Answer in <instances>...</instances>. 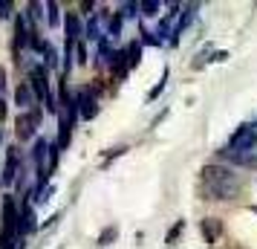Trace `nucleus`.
Listing matches in <instances>:
<instances>
[{"instance_id": "obj_12", "label": "nucleus", "mask_w": 257, "mask_h": 249, "mask_svg": "<svg viewBox=\"0 0 257 249\" xmlns=\"http://www.w3.org/2000/svg\"><path fill=\"white\" fill-rule=\"evenodd\" d=\"M116 226H107L104 232H101V237H98V243H101V246H110V240H116Z\"/></svg>"}, {"instance_id": "obj_4", "label": "nucleus", "mask_w": 257, "mask_h": 249, "mask_svg": "<svg viewBox=\"0 0 257 249\" xmlns=\"http://www.w3.org/2000/svg\"><path fill=\"white\" fill-rule=\"evenodd\" d=\"M35 125H38V110L21 113V116H18V136H21V139H32V136H35Z\"/></svg>"}, {"instance_id": "obj_20", "label": "nucleus", "mask_w": 257, "mask_h": 249, "mask_svg": "<svg viewBox=\"0 0 257 249\" xmlns=\"http://www.w3.org/2000/svg\"><path fill=\"white\" fill-rule=\"evenodd\" d=\"M3 119H6V105L0 102V122H3Z\"/></svg>"}, {"instance_id": "obj_2", "label": "nucleus", "mask_w": 257, "mask_h": 249, "mask_svg": "<svg viewBox=\"0 0 257 249\" xmlns=\"http://www.w3.org/2000/svg\"><path fill=\"white\" fill-rule=\"evenodd\" d=\"M254 148H257V128L254 125H243V128L234 131V136L228 139L222 154H254Z\"/></svg>"}, {"instance_id": "obj_10", "label": "nucleus", "mask_w": 257, "mask_h": 249, "mask_svg": "<svg viewBox=\"0 0 257 249\" xmlns=\"http://www.w3.org/2000/svg\"><path fill=\"white\" fill-rule=\"evenodd\" d=\"M64 24H67V38H72V41H78V38H81V24H78L75 12H67Z\"/></svg>"}, {"instance_id": "obj_11", "label": "nucleus", "mask_w": 257, "mask_h": 249, "mask_svg": "<svg viewBox=\"0 0 257 249\" xmlns=\"http://www.w3.org/2000/svg\"><path fill=\"white\" fill-rule=\"evenodd\" d=\"M124 55H127V67H136V64H139V55H142V47L136 44V41H133V44L127 47V52H124Z\"/></svg>"}, {"instance_id": "obj_14", "label": "nucleus", "mask_w": 257, "mask_h": 249, "mask_svg": "<svg viewBox=\"0 0 257 249\" xmlns=\"http://www.w3.org/2000/svg\"><path fill=\"white\" fill-rule=\"evenodd\" d=\"M47 12H49V26H55L61 21V15H58V6L55 3H47Z\"/></svg>"}, {"instance_id": "obj_19", "label": "nucleus", "mask_w": 257, "mask_h": 249, "mask_svg": "<svg viewBox=\"0 0 257 249\" xmlns=\"http://www.w3.org/2000/svg\"><path fill=\"white\" fill-rule=\"evenodd\" d=\"M3 87H6V70L0 67V90H3Z\"/></svg>"}, {"instance_id": "obj_1", "label": "nucleus", "mask_w": 257, "mask_h": 249, "mask_svg": "<svg viewBox=\"0 0 257 249\" xmlns=\"http://www.w3.org/2000/svg\"><path fill=\"white\" fill-rule=\"evenodd\" d=\"M202 183L214 200H234L240 194V180L234 171L222 165H205L202 168Z\"/></svg>"}, {"instance_id": "obj_7", "label": "nucleus", "mask_w": 257, "mask_h": 249, "mask_svg": "<svg viewBox=\"0 0 257 249\" xmlns=\"http://www.w3.org/2000/svg\"><path fill=\"white\" fill-rule=\"evenodd\" d=\"M15 99H18V107H21L24 113L35 110V107H32V87H29V84H21V87L15 90Z\"/></svg>"}, {"instance_id": "obj_9", "label": "nucleus", "mask_w": 257, "mask_h": 249, "mask_svg": "<svg viewBox=\"0 0 257 249\" xmlns=\"http://www.w3.org/2000/svg\"><path fill=\"white\" fill-rule=\"evenodd\" d=\"M220 220L217 217H205L202 220V235H205V240H217V235H220Z\"/></svg>"}, {"instance_id": "obj_16", "label": "nucleus", "mask_w": 257, "mask_h": 249, "mask_svg": "<svg viewBox=\"0 0 257 249\" xmlns=\"http://www.w3.org/2000/svg\"><path fill=\"white\" fill-rule=\"evenodd\" d=\"M142 9H145V15H159L156 9H162V6H159L156 0H148V3H142Z\"/></svg>"}, {"instance_id": "obj_6", "label": "nucleus", "mask_w": 257, "mask_h": 249, "mask_svg": "<svg viewBox=\"0 0 257 249\" xmlns=\"http://www.w3.org/2000/svg\"><path fill=\"white\" fill-rule=\"evenodd\" d=\"M78 113H81V119H95V113H98V105H95V99L90 93H81L78 99Z\"/></svg>"}, {"instance_id": "obj_3", "label": "nucleus", "mask_w": 257, "mask_h": 249, "mask_svg": "<svg viewBox=\"0 0 257 249\" xmlns=\"http://www.w3.org/2000/svg\"><path fill=\"white\" fill-rule=\"evenodd\" d=\"M32 90H35L41 99H44V105L52 110L55 107V99H52V93H49V75H47V67H41V64H35L32 67Z\"/></svg>"}, {"instance_id": "obj_13", "label": "nucleus", "mask_w": 257, "mask_h": 249, "mask_svg": "<svg viewBox=\"0 0 257 249\" xmlns=\"http://www.w3.org/2000/svg\"><path fill=\"white\" fill-rule=\"evenodd\" d=\"M35 229V214L32 209H24V226H21V232H32Z\"/></svg>"}, {"instance_id": "obj_8", "label": "nucleus", "mask_w": 257, "mask_h": 249, "mask_svg": "<svg viewBox=\"0 0 257 249\" xmlns=\"http://www.w3.org/2000/svg\"><path fill=\"white\" fill-rule=\"evenodd\" d=\"M101 21H104V12L93 15V21L87 24V38H90V41H101V38L107 35L104 29H101Z\"/></svg>"}, {"instance_id": "obj_18", "label": "nucleus", "mask_w": 257, "mask_h": 249, "mask_svg": "<svg viewBox=\"0 0 257 249\" xmlns=\"http://www.w3.org/2000/svg\"><path fill=\"white\" fill-rule=\"evenodd\" d=\"M12 15V3L9 0H0V18H9Z\"/></svg>"}, {"instance_id": "obj_15", "label": "nucleus", "mask_w": 257, "mask_h": 249, "mask_svg": "<svg viewBox=\"0 0 257 249\" xmlns=\"http://www.w3.org/2000/svg\"><path fill=\"white\" fill-rule=\"evenodd\" d=\"M165 78H168V72H165V75H162V81L156 84V87H153L151 93H148V102H153V99H156V96H159V93H162V90H165Z\"/></svg>"}, {"instance_id": "obj_17", "label": "nucleus", "mask_w": 257, "mask_h": 249, "mask_svg": "<svg viewBox=\"0 0 257 249\" xmlns=\"http://www.w3.org/2000/svg\"><path fill=\"white\" fill-rule=\"evenodd\" d=\"M182 229H185V220H179V223H176L174 229H171V232H168V243H174V240H176V235H179V232H182Z\"/></svg>"}, {"instance_id": "obj_5", "label": "nucleus", "mask_w": 257, "mask_h": 249, "mask_svg": "<svg viewBox=\"0 0 257 249\" xmlns=\"http://www.w3.org/2000/svg\"><path fill=\"white\" fill-rule=\"evenodd\" d=\"M18 174H21V171H18V151L9 148V151H6V168H3V183H6V186L15 183Z\"/></svg>"}, {"instance_id": "obj_21", "label": "nucleus", "mask_w": 257, "mask_h": 249, "mask_svg": "<svg viewBox=\"0 0 257 249\" xmlns=\"http://www.w3.org/2000/svg\"><path fill=\"white\" fill-rule=\"evenodd\" d=\"M0 139H3V136H0Z\"/></svg>"}]
</instances>
